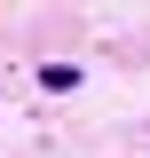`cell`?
I'll use <instances>...</instances> for the list:
<instances>
[{"label":"cell","mask_w":150,"mask_h":158,"mask_svg":"<svg viewBox=\"0 0 150 158\" xmlns=\"http://www.w3.org/2000/svg\"><path fill=\"white\" fill-rule=\"evenodd\" d=\"M40 87H48V95H71L79 71H71V63H48V71H40Z\"/></svg>","instance_id":"6da1fadb"}]
</instances>
